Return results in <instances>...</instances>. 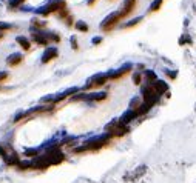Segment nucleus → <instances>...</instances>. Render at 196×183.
<instances>
[{"instance_id": "21", "label": "nucleus", "mask_w": 196, "mask_h": 183, "mask_svg": "<svg viewBox=\"0 0 196 183\" xmlns=\"http://www.w3.org/2000/svg\"><path fill=\"white\" fill-rule=\"evenodd\" d=\"M10 151H11V148H10V146L0 145V157H2V159H5V157H6V154L10 152Z\"/></svg>"}, {"instance_id": "8", "label": "nucleus", "mask_w": 196, "mask_h": 183, "mask_svg": "<svg viewBox=\"0 0 196 183\" xmlns=\"http://www.w3.org/2000/svg\"><path fill=\"white\" fill-rule=\"evenodd\" d=\"M33 39L34 42L37 45H42V46H45V45H48V37H46V33H34L33 34Z\"/></svg>"}, {"instance_id": "19", "label": "nucleus", "mask_w": 196, "mask_h": 183, "mask_svg": "<svg viewBox=\"0 0 196 183\" xmlns=\"http://www.w3.org/2000/svg\"><path fill=\"white\" fill-rule=\"evenodd\" d=\"M142 103H141V100H139V97H135V99H133L131 102H130V109H137V108H139V106H141Z\"/></svg>"}, {"instance_id": "30", "label": "nucleus", "mask_w": 196, "mask_h": 183, "mask_svg": "<svg viewBox=\"0 0 196 183\" xmlns=\"http://www.w3.org/2000/svg\"><path fill=\"white\" fill-rule=\"evenodd\" d=\"M33 25L34 26H40V28H42V26H45V22H40V20H37V19H34L33 20Z\"/></svg>"}, {"instance_id": "2", "label": "nucleus", "mask_w": 196, "mask_h": 183, "mask_svg": "<svg viewBox=\"0 0 196 183\" xmlns=\"http://www.w3.org/2000/svg\"><path fill=\"white\" fill-rule=\"evenodd\" d=\"M108 80H110V79H108V74H102V73L94 74L93 77L88 79V82H87V85H85V89L99 88V86H102V85H105Z\"/></svg>"}, {"instance_id": "34", "label": "nucleus", "mask_w": 196, "mask_h": 183, "mask_svg": "<svg viewBox=\"0 0 196 183\" xmlns=\"http://www.w3.org/2000/svg\"><path fill=\"white\" fill-rule=\"evenodd\" d=\"M3 37V33H0V39H2Z\"/></svg>"}, {"instance_id": "1", "label": "nucleus", "mask_w": 196, "mask_h": 183, "mask_svg": "<svg viewBox=\"0 0 196 183\" xmlns=\"http://www.w3.org/2000/svg\"><path fill=\"white\" fill-rule=\"evenodd\" d=\"M65 8H66V2H65V0H53V2H50L46 6L40 8L37 12L40 16H48V14H51V12H60V11H64Z\"/></svg>"}, {"instance_id": "15", "label": "nucleus", "mask_w": 196, "mask_h": 183, "mask_svg": "<svg viewBox=\"0 0 196 183\" xmlns=\"http://www.w3.org/2000/svg\"><path fill=\"white\" fill-rule=\"evenodd\" d=\"M25 155L26 157H31V160H33V159L40 155V149L39 148H28V149H25Z\"/></svg>"}, {"instance_id": "26", "label": "nucleus", "mask_w": 196, "mask_h": 183, "mask_svg": "<svg viewBox=\"0 0 196 183\" xmlns=\"http://www.w3.org/2000/svg\"><path fill=\"white\" fill-rule=\"evenodd\" d=\"M141 20H142V17H137V19L131 20L130 23H125V25H122V28H131V26H135V25H137V23H139Z\"/></svg>"}, {"instance_id": "6", "label": "nucleus", "mask_w": 196, "mask_h": 183, "mask_svg": "<svg viewBox=\"0 0 196 183\" xmlns=\"http://www.w3.org/2000/svg\"><path fill=\"white\" fill-rule=\"evenodd\" d=\"M136 117H137V113H136V111H135V109H128V111H125V113L122 114V117L119 119V122H121L122 125H127V126H128V123L133 122Z\"/></svg>"}, {"instance_id": "20", "label": "nucleus", "mask_w": 196, "mask_h": 183, "mask_svg": "<svg viewBox=\"0 0 196 183\" xmlns=\"http://www.w3.org/2000/svg\"><path fill=\"white\" fill-rule=\"evenodd\" d=\"M145 79L147 80H148V82H150V85H151V82H156V74L153 73V71H145Z\"/></svg>"}, {"instance_id": "13", "label": "nucleus", "mask_w": 196, "mask_h": 183, "mask_svg": "<svg viewBox=\"0 0 196 183\" xmlns=\"http://www.w3.org/2000/svg\"><path fill=\"white\" fill-rule=\"evenodd\" d=\"M62 146H70V148H76L77 146V137L76 136H66L62 140Z\"/></svg>"}, {"instance_id": "25", "label": "nucleus", "mask_w": 196, "mask_h": 183, "mask_svg": "<svg viewBox=\"0 0 196 183\" xmlns=\"http://www.w3.org/2000/svg\"><path fill=\"white\" fill-rule=\"evenodd\" d=\"M46 37H48V40H50V42H51V40H53V42H60V37H59V35H57L56 33L54 34H53V33H46Z\"/></svg>"}, {"instance_id": "9", "label": "nucleus", "mask_w": 196, "mask_h": 183, "mask_svg": "<svg viewBox=\"0 0 196 183\" xmlns=\"http://www.w3.org/2000/svg\"><path fill=\"white\" fill-rule=\"evenodd\" d=\"M107 99V92H94V94H85L87 102H100Z\"/></svg>"}, {"instance_id": "31", "label": "nucleus", "mask_w": 196, "mask_h": 183, "mask_svg": "<svg viewBox=\"0 0 196 183\" xmlns=\"http://www.w3.org/2000/svg\"><path fill=\"white\" fill-rule=\"evenodd\" d=\"M6 79H8V74L0 71V82H3V80H6Z\"/></svg>"}, {"instance_id": "29", "label": "nucleus", "mask_w": 196, "mask_h": 183, "mask_svg": "<svg viewBox=\"0 0 196 183\" xmlns=\"http://www.w3.org/2000/svg\"><path fill=\"white\" fill-rule=\"evenodd\" d=\"M70 42H71V48H73V49H77L79 43H77V39H76V35H73V37L70 39Z\"/></svg>"}, {"instance_id": "23", "label": "nucleus", "mask_w": 196, "mask_h": 183, "mask_svg": "<svg viewBox=\"0 0 196 183\" xmlns=\"http://www.w3.org/2000/svg\"><path fill=\"white\" fill-rule=\"evenodd\" d=\"M12 28H14V26L11 23H8V22H0V31H10Z\"/></svg>"}, {"instance_id": "24", "label": "nucleus", "mask_w": 196, "mask_h": 183, "mask_svg": "<svg viewBox=\"0 0 196 183\" xmlns=\"http://www.w3.org/2000/svg\"><path fill=\"white\" fill-rule=\"evenodd\" d=\"M25 0H10V5H8V8L10 9H14V8H17L20 5V3H23Z\"/></svg>"}, {"instance_id": "5", "label": "nucleus", "mask_w": 196, "mask_h": 183, "mask_svg": "<svg viewBox=\"0 0 196 183\" xmlns=\"http://www.w3.org/2000/svg\"><path fill=\"white\" fill-rule=\"evenodd\" d=\"M3 162H5L6 166H17V165L20 163V157H19V154L14 152V151H10V152L6 154V157L3 159Z\"/></svg>"}, {"instance_id": "14", "label": "nucleus", "mask_w": 196, "mask_h": 183, "mask_svg": "<svg viewBox=\"0 0 196 183\" xmlns=\"http://www.w3.org/2000/svg\"><path fill=\"white\" fill-rule=\"evenodd\" d=\"M19 171H31L33 169V160H20V163L17 165Z\"/></svg>"}, {"instance_id": "11", "label": "nucleus", "mask_w": 196, "mask_h": 183, "mask_svg": "<svg viewBox=\"0 0 196 183\" xmlns=\"http://www.w3.org/2000/svg\"><path fill=\"white\" fill-rule=\"evenodd\" d=\"M22 60H23V56L19 54V52H16V54H11L10 57H8V59H6V63L10 65V66H16V65L22 63Z\"/></svg>"}, {"instance_id": "27", "label": "nucleus", "mask_w": 196, "mask_h": 183, "mask_svg": "<svg viewBox=\"0 0 196 183\" xmlns=\"http://www.w3.org/2000/svg\"><path fill=\"white\" fill-rule=\"evenodd\" d=\"M25 117H26V113H25V111H22V113H17L14 115V120H12V122H20V120L25 119Z\"/></svg>"}, {"instance_id": "17", "label": "nucleus", "mask_w": 196, "mask_h": 183, "mask_svg": "<svg viewBox=\"0 0 196 183\" xmlns=\"http://www.w3.org/2000/svg\"><path fill=\"white\" fill-rule=\"evenodd\" d=\"M77 92H79V88H77V86H73V88H68L66 91L62 92V96H64L65 99H66V97H70V96H73V97H74L76 94H77Z\"/></svg>"}, {"instance_id": "32", "label": "nucleus", "mask_w": 196, "mask_h": 183, "mask_svg": "<svg viewBox=\"0 0 196 183\" xmlns=\"http://www.w3.org/2000/svg\"><path fill=\"white\" fill-rule=\"evenodd\" d=\"M102 42V37H94L93 39V45H99Z\"/></svg>"}, {"instance_id": "12", "label": "nucleus", "mask_w": 196, "mask_h": 183, "mask_svg": "<svg viewBox=\"0 0 196 183\" xmlns=\"http://www.w3.org/2000/svg\"><path fill=\"white\" fill-rule=\"evenodd\" d=\"M16 42L20 45L23 51H29V48H31V42L28 40V37H23V35H17V37H16Z\"/></svg>"}, {"instance_id": "7", "label": "nucleus", "mask_w": 196, "mask_h": 183, "mask_svg": "<svg viewBox=\"0 0 196 183\" xmlns=\"http://www.w3.org/2000/svg\"><path fill=\"white\" fill-rule=\"evenodd\" d=\"M151 86H153V89H154L156 92H158L159 96L164 94V92H165L167 89H168V85L164 82V80H156L154 83H151Z\"/></svg>"}, {"instance_id": "4", "label": "nucleus", "mask_w": 196, "mask_h": 183, "mask_svg": "<svg viewBox=\"0 0 196 183\" xmlns=\"http://www.w3.org/2000/svg\"><path fill=\"white\" fill-rule=\"evenodd\" d=\"M57 54H59V51H57L56 46H48L45 52L42 54V63H48V62H51L53 59H56Z\"/></svg>"}, {"instance_id": "22", "label": "nucleus", "mask_w": 196, "mask_h": 183, "mask_svg": "<svg viewBox=\"0 0 196 183\" xmlns=\"http://www.w3.org/2000/svg\"><path fill=\"white\" fill-rule=\"evenodd\" d=\"M161 5H162V0H154V2L150 5V11H153V12L158 11L159 8H161Z\"/></svg>"}, {"instance_id": "18", "label": "nucleus", "mask_w": 196, "mask_h": 183, "mask_svg": "<svg viewBox=\"0 0 196 183\" xmlns=\"http://www.w3.org/2000/svg\"><path fill=\"white\" fill-rule=\"evenodd\" d=\"M74 26H76V29H77V31H82V33H87V31L90 29V28H88V25L85 23V22H82V20L76 22Z\"/></svg>"}, {"instance_id": "33", "label": "nucleus", "mask_w": 196, "mask_h": 183, "mask_svg": "<svg viewBox=\"0 0 196 183\" xmlns=\"http://www.w3.org/2000/svg\"><path fill=\"white\" fill-rule=\"evenodd\" d=\"M94 2H96V0H88V5H90V6L94 5Z\"/></svg>"}, {"instance_id": "10", "label": "nucleus", "mask_w": 196, "mask_h": 183, "mask_svg": "<svg viewBox=\"0 0 196 183\" xmlns=\"http://www.w3.org/2000/svg\"><path fill=\"white\" fill-rule=\"evenodd\" d=\"M135 5H136V0H125V3H124V11H121L122 19H124V17H127V16L133 11Z\"/></svg>"}, {"instance_id": "3", "label": "nucleus", "mask_w": 196, "mask_h": 183, "mask_svg": "<svg viewBox=\"0 0 196 183\" xmlns=\"http://www.w3.org/2000/svg\"><path fill=\"white\" fill-rule=\"evenodd\" d=\"M122 19V14H121V11L119 12H111V14H108L104 19V22L100 23V28L104 29V31H110V29H113L116 23H117L119 20Z\"/></svg>"}, {"instance_id": "28", "label": "nucleus", "mask_w": 196, "mask_h": 183, "mask_svg": "<svg viewBox=\"0 0 196 183\" xmlns=\"http://www.w3.org/2000/svg\"><path fill=\"white\" fill-rule=\"evenodd\" d=\"M133 82H135V85H141V82H142V75H141L139 73H136L135 75H133Z\"/></svg>"}, {"instance_id": "16", "label": "nucleus", "mask_w": 196, "mask_h": 183, "mask_svg": "<svg viewBox=\"0 0 196 183\" xmlns=\"http://www.w3.org/2000/svg\"><path fill=\"white\" fill-rule=\"evenodd\" d=\"M151 108H153V106H151V105H148V103H145V102H144V103H142V105L139 106V108L136 109V113H137V117H139V115H144V114H147V113H148V111H150Z\"/></svg>"}]
</instances>
